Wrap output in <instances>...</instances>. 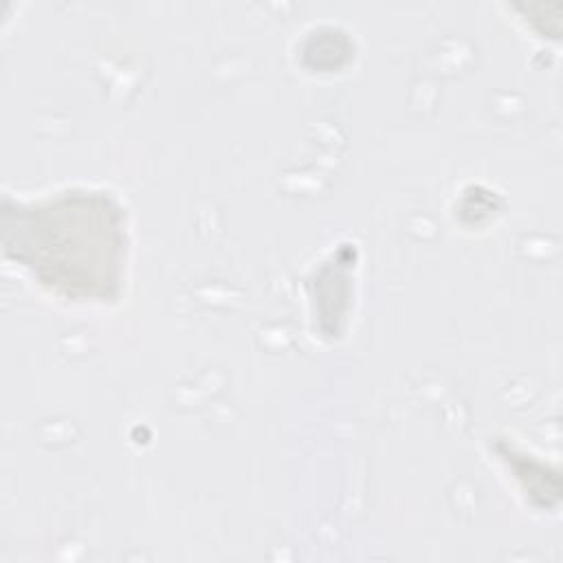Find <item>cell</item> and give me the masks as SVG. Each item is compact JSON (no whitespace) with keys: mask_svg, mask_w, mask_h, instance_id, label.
Returning <instances> with one entry per match:
<instances>
[{"mask_svg":"<svg viewBox=\"0 0 563 563\" xmlns=\"http://www.w3.org/2000/svg\"><path fill=\"white\" fill-rule=\"evenodd\" d=\"M18 260L35 275L68 295H108L119 282L121 222L103 196H59L18 211Z\"/></svg>","mask_w":563,"mask_h":563,"instance_id":"1","label":"cell"}]
</instances>
